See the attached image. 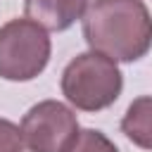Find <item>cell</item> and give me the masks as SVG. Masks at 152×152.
Instances as JSON below:
<instances>
[{
    "mask_svg": "<svg viewBox=\"0 0 152 152\" xmlns=\"http://www.w3.org/2000/svg\"><path fill=\"white\" fill-rule=\"evenodd\" d=\"M81 21L88 48L114 62H138L152 48V14L142 0H93Z\"/></svg>",
    "mask_w": 152,
    "mask_h": 152,
    "instance_id": "1",
    "label": "cell"
},
{
    "mask_svg": "<svg viewBox=\"0 0 152 152\" xmlns=\"http://www.w3.org/2000/svg\"><path fill=\"white\" fill-rule=\"evenodd\" d=\"M62 95L78 112H100L112 107L124 90V74L116 62L102 52H78L62 71Z\"/></svg>",
    "mask_w": 152,
    "mask_h": 152,
    "instance_id": "2",
    "label": "cell"
},
{
    "mask_svg": "<svg viewBox=\"0 0 152 152\" xmlns=\"http://www.w3.org/2000/svg\"><path fill=\"white\" fill-rule=\"evenodd\" d=\"M52 43L48 28L33 19H10L0 26V78L26 83L40 76L50 62Z\"/></svg>",
    "mask_w": 152,
    "mask_h": 152,
    "instance_id": "3",
    "label": "cell"
},
{
    "mask_svg": "<svg viewBox=\"0 0 152 152\" xmlns=\"http://www.w3.org/2000/svg\"><path fill=\"white\" fill-rule=\"evenodd\" d=\"M81 133L76 112L59 100L33 104L21 119L24 145L31 152H69Z\"/></svg>",
    "mask_w": 152,
    "mask_h": 152,
    "instance_id": "4",
    "label": "cell"
},
{
    "mask_svg": "<svg viewBox=\"0 0 152 152\" xmlns=\"http://www.w3.org/2000/svg\"><path fill=\"white\" fill-rule=\"evenodd\" d=\"M88 5V0H24V12L43 28L59 33L83 19Z\"/></svg>",
    "mask_w": 152,
    "mask_h": 152,
    "instance_id": "5",
    "label": "cell"
},
{
    "mask_svg": "<svg viewBox=\"0 0 152 152\" xmlns=\"http://www.w3.org/2000/svg\"><path fill=\"white\" fill-rule=\"evenodd\" d=\"M121 133L140 150H152V95L135 97L124 119H121Z\"/></svg>",
    "mask_w": 152,
    "mask_h": 152,
    "instance_id": "6",
    "label": "cell"
},
{
    "mask_svg": "<svg viewBox=\"0 0 152 152\" xmlns=\"http://www.w3.org/2000/svg\"><path fill=\"white\" fill-rule=\"evenodd\" d=\"M69 152H119V147L97 128H83Z\"/></svg>",
    "mask_w": 152,
    "mask_h": 152,
    "instance_id": "7",
    "label": "cell"
},
{
    "mask_svg": "<svg viewBox=\"0 0 152 152\" xmlns=\"http://www.w3.org/2000/svg\"><path fill=\"white\" fill-rule=\"evenodd\" d=\"M24 147L26 145H24L21 126L0 116V152H24Z\"/></svg>",
    "mask_w": 152,
    "mask_h": 152,
    "instance_id": "8",
    "label": "cell"
}]
</instances>
